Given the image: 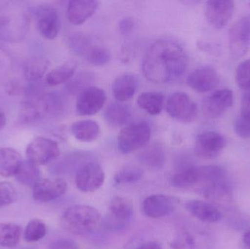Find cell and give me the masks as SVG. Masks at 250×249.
<instances>
[{
    "label": "cell",
    "mask_w": 250,
    "mask_h": 249,
    "mask_svg": "<svg viewBox=\"0 0 250 249\" xmlns=\"http://www.w3.org/2000/svg\"><path fill=\"white\" fill-rule=\"evenodd\" d=\"M144 176V171L134 166L125 167L117 171L114 175L115 184L118 185L132 184L139 181Z\"/></svg>",
    "instance_id": "cell-29"
},
{
    "label": "cell",
    "mask_w": 250,
    "mask_h": 249,
    "mask_svg": "<svg viewBox=\"0 0 250 249\" xmlns=\"http://www.w3.org/2000/svg\"><path fill=\"white\" fill-rule=\"evenodd\" d=\"M99 2L94 0H73L69 1L67 17L73 25L84 23L98 9Z\"/></svg>",
    "instance_id": "cell-16"
},
{
    "label": "cell",
    "mask_w": 250,
    "mask_h": 249,
    "mask_svg": "<svg viewBox=\"0 0 250 249\" xmlns=\"http://www.w3.org/2000/svg\"><path fill=\"white\" fill-rule=\"evenodd\" d=\"M104 115L110 124L120 127L130 121L132 111L127 105L123 102H113L107 107Z\"/></svg>",
    "instance_id": "cell-24"
},
{
    "label": "cell",
    "mask_w": 250,
    "mask_h": 249,
    "mask_svg": "<svg viewBox=\"0 0 250 249\" xmlns=\"http://www.w3.org/2000/svg\"><path fill=\"white\" fill-rule=\"evenodd\" d=\"M187 83L196 92L205 93L218 86L220 76L215 68L211 66H202L194 70L188 76Z\"/></svg>",
    "instance_id": "cell-13"
},
{
    "label": "cell",
    "mask_w": 250,
    "mask_h": 249,
    "mask_svg": "<svg viewBox=\"0 0 250 249\" xmlns=\"http://www.w3.org/2000/svg\"><path fill=\"white\" fill-rule=\"evenodd\" d=\"M243 241L247 247L250 249V229L247 230L243 237Z\"/></svg>",
    "instance_id": "cell-41"
},
{
    "label": "cell",
    "mask_w": 250,
    "mask_h": 249,
    "mask_svg": "<svg viewBox=\"0 0 250 249\" xmlns=\"http://www.w3.org/2000/svg\"><path fill=\"white\" fill-rule=\"evenodd\" d=\"M67 184L62 178L41 179L32 187V197L40 203H48L65 194Z\"/></svg>",
    "instance_id": "cell-14"
},
{
    "label": "cell",
    "mask_w": 250,
    "mask_h": 249,
    "mask_svg": "<svg viewBox=\"0 0 250 249\" xmlns=\"http://www.w3.org/2000/svg\"><path fill=\"white\" fill-rule=\"evenodd\" d=\"M17 198V192L13 184L7 181H0V207L9 206Z\"/></svg>",
    "instance_id": "cell-35"
},
{
    "label": "cell",
    "mask_w": 250,
    "mask_h": 249,
    "mask_svg": "<svg viewBox=\"0 0 250 249\" xmlns=\"http://www.w3.org/2000/svg\"><path fill=\"white\" fill-rule=\"evenodd\" d=\"M76 242L68 238H59L53 241L49 249H77Z\"/></svg>",
    "instance_id": "cell-36"
},
{
    "label": "cell",
    "mask_w": 250,
    "mask_h": 249,
    "mask_svg": "<svg viewBox=\"0 0 250 249\" xmlns=\"http://www.w3.org/2000/svg\"><path fill=\"white\" fill-rule=\"evenodd\" d=\"M60 153L57 142L43 137L34 139L26 149L28 160L38 166L51 163L60 156Z\"/></svg>",
    "instance_id": "cell-5"
},
{
    "label": "cell",
    "mask_w": 250,
    "mask_h": 249,
    "mask_svg": "<svg viewBox=\"0 0 250 249\" xmlns=\"http://www.w3.org/2000/svg\"><path fill=\"white\" fill-rule=\"evenodd\" d=\"M143 165L152 169H160L166 162V152L160 143H153L146 148L139 154Z\"/></svg>",
    "instance_id": "cell-23"
},
{
    "label": "cell",
    "mask_w": 250,
    "mask_h": 249,
    "mask_svg": "<svg viewBox=\"0 0 250 249\" xmlns=\"http://www.w3.org/2000/svg\"><path fill=\"white\" fill-rule=\"evenodd\" d=\"M249 5H250V2L249 3Z\"/></svg>",
    "instance_id": "cell-42"
},
{
    "label": "cell",
    "mask_w": 250,
    "mask_h": 249,
    "mask_svg": "<svg viewBox=\"0 0 250 249\" xmlns=\"http://www.w3.org/2000/svg\"><path fill=\"white\" fill-rule=\"evenodd\" d=\"M93 44L90 38L84 34H73L69 39V45L72 51L82 57Z\"/></svg>",
    "instance_id": "cell-32"
},
{
    "label": "cell",
    "mask_w": 250,
    "mask_h": 249,
    "mask_svg": "<svg viewBox=\"0 0 250 249\" xmlns=\"http://www.w3.org/2000/svg\"><path fill=\"white\" fill-rule=\"evenodd\" d=\"M133 19L130 17H125L120 20V23H119V28H120V32L123 35H128L132 32L134 28Z\"/></svg>",
    "instance_id": "cell-37"
},
{
    "label": "cell",
    "mask_w": 250,
    "mask_h": 249,
    "mask_svg": "<svg viewBox=\"0 0 250 249\" xmlns=\"http://www.w3.org/2000/svg\"><path fill=\"white\" fill-rule=\"evenodd\" d=\"M233 103V94L232 91L229 89H220L204 99L203 111L208 118H219L232 106Z\"/></svg>",
    "instance_id": "cell-12"
},
{
    "label": "cell",
    "mask_w": 250,
    "mask_h": 249,
    "mask_svg": "<svg viewBox=\"0 0 250 249\" xmlns=\"http://www.w3.org/2000/svg\"><path fill=\"white\" fill-rule=\"evenodd\" d=\"M48 67V62L43 58L32 60L25 68V76L29 80L41 78Z\"/></svg>",
    "instance_id": "cell-33"
},
{
    "label": "cell",
    "mask_w": 250,
    "mask_h": 249,
    "mask_svg": "<svg viewBox=\"0 0 250 249\" xmlns=\"http://www.w3.org/2000/svg\"><path fill=\"white\" fill-rule=\"evenodd\" d=\"M47 233L46 225L40 219L31 220L23 232V239L27 243H34L42 239Z\"/></svg>",
    "instance_id": "cell-30"
},
{
    "label": "cell",
    "mask_w": 250,
    "mask_h": 249,
    "mask_svg": "<svg viewBox=\"0 0 250 249\" xmlns=\"http://www.w3.org/2000/svg\"><path fill=\"white\" fill-rule=\"evenodd\" d=\"M86 76H86V74L82 75V76H78L75 80L71 81L70 84V91L74 92V91L82 89L81 88H82V91H83L84 89V88L83 87V86H84L85 88H86V83H85V81L86 80Z\"/></svg>",
    "instance_id": "cell-38"
},
{
    "label": "cell",
    "mask_w": 250,
    "mask_h": 249,
    "mask_svg": "<svg viewBox=\"0 0 250 249\" xmlns=\"http://www.w3.org/2000/svg\"><path fill=\"white\" fill-rule=\"evenodd\" d=\"M21 156L12 148L0 149V175L4 178L15 176L21 165Z\"/></svg>",
    "instance_id": "cell-21"
},
{
    "label": "cell",
    "mask_w": 250,
    "mask_h": 249,
    "mask_svg": "<svg viewBox=\"0 0 250 249\" xmlns=\"http://www.w3.org/2000/svg\"><path fill=\"white\" fill-rule=\"evenodd\" d=\"M100 212L92 206L76 205L64 211L61 218L62 226L75 235L92 233L101 223Z\"/></svg>",
    "instance_id": "cell-2"
},
{
    "label": "cell",
    "mask_w": 250,
    "mask_h": 249,
    "mask_svg": "<svg viewBox=\"0 0 250 249\" xmlns=\"http://www.w3.org/2000/svg\"><path fill=\"white\" fill-rule=\"evenodd\" d=\"M22 228L20 225L12 222L0 224V247L13 248L20 242Z\"/></svg>",
    "instance_id": "cell-28"
},
{
    "label": "cell",
    "mask_w": 250,
    "mask_h": 249,
    "mask_svg": "<svg viewBox=\"0 0 250 249\" xmlns=\"http://www.w3.org/2000/svg\"><path fill=\"white\" fill-rule=\"evenodd\" d=\"M137 249H163L162 246L156 241H148L144 243L137 248Z\"/></svg>",
    "instance_id": "cell-39"
},
{
    "label": "cell",
    "mask_w": 250,
    "mask_h": 249,
    "mask_svg": "<svg viewBox=\"0 0 250 249\" xmlns=\"http://www.w3.org/2000/svg\"><path fill=\"white\" fill-rule=\"evenodd\" d=\"M229 44L235 57L247 54L250 45V14L238 19L232 25L229 32Z\"/></svg>",
    "instance_id": "cell-7"
},
{
    "label": "cell",
    "mask_w": 250,
    "mask_h": 249,
    "mask_svg": "<svg viewBox=\"0 0 250 249\" xmlns=\"http://www.w3.org/2000/svg\"><path fill=\"white\" fill-rule=\"evenodd\" d=\"M71 132L75 138L83 143L95 141L101 134L99 124L94 120H80L73 123Z\"/></svg>",
    "instance_id": "cell-19"
},
{
    "label": "cell",
    "mask_w": 250,
    "mask_h": 249,
    "mask_svg": "<svg viewBox=\"0 0 250 249\" xmlns=\"http://www.w3.org/2000/svg\"><path fill=\"white\" fill-rule=\"evenodd\" d=\"M83 57L90 64L104 66L108 64L111 60V53L105 47L93 44Z\"/></svg>",
    "instance_id": "cell-31"
},
{
    "label": "cell",
    "mask_w": 250,
    "mask_h": 249,
    "mask_svg": "<svg viewBox=\"0 0 250 249\" xmlns=\"http://www.w3.org/2000/svg\"><path fill=\"white\" fill-rule=\"evenodd\" d=\"M179 204V199L174 196L152 194L143 201V213L151 219H160L173 213Z\"/></svg>",
    "instance_id": "cell-8"
},
{
    "label": "cell",
    "mask_w": 250,
    "mask_h": 249,
    "mask_svg": "<svg viewBox=\"0 0 250 249\" xmlns=\"http://www.w3.org/2000/svg\"><path fill=\"white\" fill-rule=\"evenodd\" d=\"M105 172L95 162L83 163L76 172V187L82 192H94L99 190L105 181Z\"/></svg>",
    "instance_id": "cell-6"
},
{
    "label": "cell",
    "mask_w": 250,
    "mask_h": 249,
    "mask_svg": "<svg viewBox=\"0 0 250 249\" xmlns=\"http://www.w3.org/2000/svg\"><path fill=\"white\" fill-rule=\"evenodd\" d=\"M7 118H6V115L4 111L0 108V131L4 128L6 124Z\"/></svg>",
    "instance_id": "cell-40"
},
{
    "label": "cell",
    "mask_w": 250,
    "mask_h": 249,
    "mask_svg": "<svg viewBox=\"0 0 250 249\" xmlns=\"http://www.w3.org/2000/svg\"><path fill=\"white\" fill-rule=\"evenodd\" d=\"M185 208L194 217L207 223H216L223 217L221 212L215 206L203 200H188L185 203Z\"/></svg>",
    "instance_id": "cell-17"
},
{
    "label": "cell",
    "mask_w": 250,
    "mask_h": 249,
    "mask_svg": "<svg viewBox=\"0 0 250 249\" xmlns=\"http://www.w3.org/2000/svg\"><path fill=\"white\" fill-rule=\"evenodd\" d=\"M77 69V63L68 61L51 70L46 76V83L49 86H55L68 81L73 77Z\"/></svg>",
    "instance_id": "cell-26"
},
{
    "label": "cell",
    "mask_w": 250,
    "mask_h": 249,
    "mask_svg": "<svg viewBox=\"0 0 250 249\" xmlns=\"http://www.w3.org/2000/svg\"><path fill=\"white\" fill-rule=\"evenodd\" d=\"M188 64V56L180 44L160 39L146 53L142 70L147 80L163 84L179 78L186 71Z\"/></svg>",
    "instance_id": "cell-1"
},
{
    "label": "cell",
    "mask_w": 250,
    "mask_h": 249,
    "mask_svg": "<svg viewBox=\"0 0 250 249\" xmlns=\"http://www.w3.org/2000/svg\"><path fill=\"white\" fill-rule=\"evenodd\" d=\"M166 111L171 118L182 123L192 122L198 115L196 103L184 92H175L169 96Z\"/></svg>",
    "instance_id": "cell-4"
},
{
    "label": "cell",
    "mask_w": 250,
    "mask_h": 249,
    "mask_svg": "<svg viewBox=\"0 0 250 249\" xmlns=\"http://www.w3.org/2000/svg\"><path fill=\"white\" fill-rule=\"evenodd\" d=\"M15 177L20 184L32 188L41 180V171L38 165L26 159L22 162Z\"/></svg>",
    "instance_id": "cell-27"
},
{
    "label": "cell",
    "mask_w": 250,
    "mask_h": 249,
    "mask_svg": "<svg viewBox=\"0 0 250 249\" xmlns=\"http://www.w3.org/2000/svg\"><path fill=\"white\" fill-rule=\"evenodd\" d=\"M111 218L117 225H125L134 215V207L132 201L126 197H114L109 206Z\"/></svg>",
    "instance_id": "cell-20"
},
{
    "label": "cell",
    "mask_w": 250,
    "mask_h": 249,
    "mask_svg": "<svg viewBox=\"0 0 250 249\" xmlns=\"http://www.w3.org/2000/svg\"><path fill=\"white\" fill-rule=\"evenodd\" d=\"M240 112L234 124L236 134L243 139L250 138V91L244 95Z\"/></svg>",
    "instance_id": "cell-22"
},
{
    "label": "cell",
    "mask_w": 250,
    "mask_h": 249,
    "mask_svg": "<svg viewBox=\"0 0 250 249\" xmlns=\"http://www.w3.org/2000/svg\"><path fill=\"white\" fill-rule=\"evenodd\" d=\"M165 97L163 94L156 92H146L141 94L137 99L139 108L151 115L161 114L164 105Z\"/></svg>",
    "instance_id": "cell-25"
},
{
    "label": "cell",
    "mask_w": 250,
    "mask_h": 249,
    "mask_svg": "<svg viewBox=\"0 0 250 249\" xmlns=\"http://www.w3.org/2000/svg\"><path fill=\"white\" fill-rule=\"evenodd\" d=\"M237 86L243 90L250 91V58L242 61L236 71Z\"/></svg>",
    "instance_id": "cell-34"
},
{
    "label": "cell",
    "mask_w": 250,
    "mask_h": 249,
    "mask_svg": "<svg viewBox=\"0 0 250 249\" xmlns=\"http://www.w3.org/2000/svg\"><path fill=\"white\" fill-rule=\"evenodd\" d=\"M235 4L230 0H212L206 4L205 16L216 29H222L230 21L234 13Z\"/></svg>",
    "instance_id": "cell-11"
},
{
    "label": "cell",
    "mask_w": 250,
    "mask_h": 249,
    "mask_svg": "<svg viewBox=\"0 0 250 249\" xmlns=\"http://www.w3.org/2000/svg\"><path fill=\"white\" fill-rule=\"evenodd\" d=\"M38 28L45 39H53L60 33L61 23L56 9L51 6H42L37 11Z\"/></svg>",
    "instance_id": "cell-15"
},
{
    "label": "cell",
    "mask_w": 250,
    "mask_h": 249,
    "mask_svg": "<svg viewBox=\"0 0 250 249\" xmlns=\"http://www.w3.org/2000/svg\"><path fill=\"white\" fill-rule=\"evenodd\" d=\"M226 146L225 137L214 131L201 133L195 139V155L201 159H213L220 156Z\"/></svg>",
    "instance_id": "cell-9"
},
{
    "label": "cell",
    "mask_w": 250,
    "mask_h": 249,
    "mask_svg": "<svg viewBox=\"0 0 250 249\" xmlns=\"http://www.w3.org/2000/svg\"><path fill=\"white\" fill-rule=\"evenodd\" d=\"M105 91L97 86H88L79 93L76 111L81 115H92L102 109L106 102Z\"/></svg>",
    "instance_id": "cell-10"
},
{
    "label": "cell",
    "mask_w": 250,
    "mask_h": 249,
    "mask_svg": "<svg viewBox=\"0 0 250 249\" xmlns=\"http://www.w3.org/2000/svg\"><path fill=\"white\" fill-rule=\"evenodd\" d=\"M138 77L132 73H125L117 77L112 85L114 97L120 102L129 100L138 89Z\"/></svg>",
    "instance_id": "cell-18"
},
{
    "label": "cell",
    "mask_w": 250,
    "mask_h": 249,
    "mask_svg": "<svg viewBox=\"0 0 250 249\" xmlns=\"http://www.w3.org/2000/svg\"><path fill=\"white\" fill-rule=\"evenodd\" d=\"M149 124L145 121L128 124L119 134L117 146L123 154H129L148 144L151 138Z\"/></svg>",
    "instance_id": "cell-3"
}]
</instances>
